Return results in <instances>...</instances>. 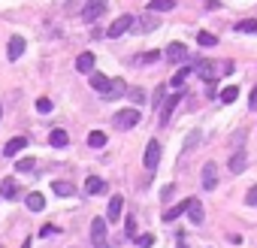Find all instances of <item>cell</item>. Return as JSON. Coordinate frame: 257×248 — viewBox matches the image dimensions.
<instances>
[{
	"instance_id": "1",
	"label": "cell",
	"mask_w": 257,
	"mask_h": 248,
	"mask_svg": "<svg viewBox=\"0 0 257 248\" xmlns=\"http://www.w3.org/2000/svg\"><path fill=\"white\" fill-rule=\"evenodd\" d=\"M140 109H133V106H130V109H121V112H115L112 115V124H115V127L118 130H130V127H136V124H140Z\"/></svg>"
},
{
	"instance_id": "2",
	"label": "cell",
	"mask_w": 257,
	"mask_h": 248,
	"mask_svg": "<svg viewBox=\"0 0 257 248\" xmlns=\"http://www.w3.org/2000/svg\"><path fill=\"white\" fill-rule=\"evenodd\" d=\"M106 218H94L91 221V242L94 248H109V239H106Z\"/></svg>"
},
{
	"instance_id": "3",
	"label": "cell",
	"mask_w": 257,
	"mask_h": 248,
	"mask_svg": "<svg viewBox=\"0 0 257 248\" xmlns=\"http://www.w3.org/2000/svg\"><path fill=\"white\" fill-rule=\"evenodd\" d=\"M142 164H145V170H148V173H154V170H158V164H161V143H158V139H151V143L145 146Z\"/></svg>"
},
{
	"instance_id": "4",
	"label": "cell",
	"mask_w": 257,
	"mask_h": 248,
	"mask_svg": "<svg viewBox=\"0 0 257 248\" xmlns=\"http://www.w3.org/2000/svg\"><path fill=\"white\" fill-rule=\"evenodd\" d=\"M200 185H203V191H215L218 188V164L215 161H206L203 175H200Z\"/></svg>"
},
{
	"instance_id": "5",
	"label": "cell",
	"mask_w": 257,
	"mask_h": 248,
	"mask_svg": "<svg viewBox=\"0 0 257 248\" xmlns=\"http://www.w3.org/2000/svg\"><path fill=\"white\" fill-rule=\"evenodd\" d=\"M133 27V15H118V19L109 25V30H106V37H112V40H118V37H124V33Z\"/></svg>"
},
{
	"instance_id": "6",
	"label": "cell",
	"mask_w": 257,
	"mask_h": 248,
	"mask_svg": "<svg viewBox=\"0 0 257 248\" xmlns=\"http://www.w3.org/2000/svg\"><path fill=\"white\" fill-rule=\"evenodd\" d=\"M106 6H109L106 0H88V3H85V9H82V19L91 25V22H97L100 15L106 12Z\"/></svg>"
},
{
	"instance_id": "7",
	"label": "cell",
	"mask_w": 257,
	"mask_h": 248,
	"mask_svg": "<svg viewBox=\"0 0 257 248\" xmlns=\"http://www.w3.org/2000/svg\"><path fill=\"white\" fill-rule=\"evenodd\" d=\"M179 103H182V94H173L169 100L161 103V124H169V118H173V112H176Z\"/></svg>"
},
{
	"instance_id": "8",
	"label": "cell",
	"mask_w": 257,
	"mask_h": 248,
	"mask_svg": "<svg viewBox=\"0 0 257 248\" xmlns=\"http://www.w3.org/2000/svg\"><path fill=\"white\" fill-rule=\"evenodd\" d=\"M22 55H24V37L15 33V37L6 43V58H9V61H19Z\"/></svg>"
},
{
	"instance_id": "9",
	"label": "cell",
	"mask_w": 257,
	"mask_h": 248,
	"mask_svg": "<svg viewBox=\"0 0 257 248\" xmlns=\"http://www.w3.org/2000/svg\"><path fill=\"white\" fill-rule=\"evenodd\" d=\"M164 55H166L169 61H173V64H182V61L187 58V46H185V43H169Z\"/></svg>"
},
{
	"instance_id": "10",
	"label": "cell",
	"mask_w": 257,
	"mask_h": 248,
	"mask_svg": "<svg viewBox=\"0 0 257 248\" xmlns=\"http://www.w3.org/2000/svg\"><path fill=\"white\" fill-rule=\"evenodd\" d=\"M158 25H161V19H158L154 12H151V15H142V19H133V27L140 30V33H151Z\"/></svg>"
},
{
	"instance_id": "11",
	"label": "cell",
	"mask_w": 257,
	"mask_h": 248,
	"mask_svg": "<svg viewBox=\"0 0 257 248\" xmlns=\"http://www.w3.org/2000/svg\"><path fill=\"white\" fill-rule=\"evenodd\" d=\"M194 73H197L203 82H215V64H212V61H197V64H194Z\"/></svg>"
},
{
	"instance_id": "12",
	"label": "cell",
	"mask_w": 257,
	"mask_h": 248,
	"mask_svg": "<svg viewBox=\"0 0 257 248\" xmlns=\"http://www.w3.org/2000/svg\"><path fill=\"white\" fill-rule=\"evenodd\" d=\"M121 209H124V197H118V194H115V197L109 200V209H106V221L115 224L118 218H121Z\"/></svg>"
},
{
	"instance_id": "13",
	"label": "cell",
	"mask_w": 257,
	"mask_h": 248,
	"mask_svg": "<svg viewBox=\"0 0 257 248\" xmlns=\"http://www.w3.org/2000/svg\"><path fill=\"white\" fill-rule=\"evenodd\" d=\"M187 218H191V224H203V218H206L203 203L197 197H191V203H187Z\"/></svg>"
},
{
	"instance_id": "14",
	"label": "cell",
	"mask_w": 257,
	"mask_h": 248,
	"mask_svg": "<svg viewBox=\"0 0 257 248\" xmlns=\"http://www.w3.org/2000/svg\"><path fill=\"white\" fill-rule=\"evenodd\" d=\"M94 64H97V58L91 55V51H82V55L76 58V70H79V73H94Z\"/></svg>"
},
{
	"instance_id": "15",
	"label": "cell",
	"mask_w": 257,
	"mask_h": 248,
	"mask_svg": "<svg viewBox=\"0 0 257 248\" xmlns=\"http://www.w3.org/2000/svg\"><path fill=\"white\" fill-rule=\"evenodd\" d=\"M121 94H127V85L121 79H109V88H106V94H103V97H106V100H118Z\"/></svg>"
},
{
	"instance_id": "16",
	"label": "cell",
	"mask_w": 257,
	"mask_h": 248,
	"mask_svg": "<svg viewBox=\"0 0 257 248\" xmlns=\"http://www.w3.org/2000/svg\"><path fill=\"white\" fill-rule=\"evenodd\" d=\"M245 167H248V154L245 151H233L230 154V173H245Z\"/></svg>"
},
{
	"instance_id": "17",
	"label": "cell",
	"mask_w": 257,
	"mask_h": 248,
	"mask_svg": "<svg viewBox=\"0 0 257 248\" xmlns=\"http://www.w3.org/2000/svg\"><path fill=\"white\" fill-rule=\"evenodd\" d=\"M22 149H27V139H24V136H15V139H9V143L3 146V154L12 157V154H19Z\"/></svg>"
},
{
	"instance_id": "18",
	"label": "cell",
	"mask_w": 257,
	"mask_h": 248,
	"mask_svg": "<svg viewBox=\"0 0 257 248\" xmlns=\"http://www.w3.org/2000/svg\"><path fill=\"white\" fill-rule=\"evenodd\" d=\"M103 191H106V182L97 179V175H91V179L85 182V194H88V197H97V194H103Z\"/></svg>"
},
{
	"instance_id": "19",
	"label": "cell",
	"mask_w": 257,
	"mask_h": 248,
	"mask_svg": "<svg viewBox=\"0 0 257 248\" xmlns=\"http://www.w3.org/2000/svg\"><path fill=\"white\" fill-rule=\"evenodd\" d=\"M187 203H191V197L182 200V203H176L173 209H166V212H164V221H176L179 215H185V212H187Z\"/></svg>"
},
{
	"instance_id": "20",
	"label": "cell",
	"mask_w": 257,
	"mask_h": 248,
	"mask_svg": "<svg viewBox=\"0 0 257 248\" xmlns=\"http://www.w3.org/2000/svg\"><path fill=\"white\" fill-rule=\"evenodd\" d=\"M48 143H51V146H55V149H64L67 143H70V136H67V130H61V127H55V130H51V133H48Z\"/></svg>"
},
{
	"instance_id": "21",
	"label": "cell",
	"mask_w": 257,
	"mask_h": 248,
	"mask_svg": "<svg viewBox=\"0 0 257 248\" xmlns=\"http://www.w3.org/2000/svg\"><path fill=\"white\" fill-rule=\"evenodd\" d=\"M51 191H55L58 197H70V194H76L73 182H61V179H55V182H51Z\"/></svg>"
},
{
	"instance_id": "22",
	"label": "cell",
	"mask_w": 257,
	"mask_h": 248,
	"mask_svg": "<svg viewBox=\"0 0 257 248\" xmlns=\"http://www.w3.org/2000/svg\"><path fill=\"white\" fill-rule=\"evenodd\" d=\"M27 209H30V212H43V209H46V197H43L40 191L27 194Z\"/></svg>"
},
{
	"instance_id": "23",
	"label": "cell",
	"mask_w": 257,
	"mask_h": 248,
	"mask_svg": "<svg viewBox=\"0 0 257 248\" xmlns=\"http://www.w3.org/2000/svg\"><path fill=\"white\" fill-rule=\"evenodd\" d=\"M191 73H194V64H191V67H182L179 73H176L173 79H169V85H173V88H182V85L187 82V76H191Z\"/></svg>"
},
{
	"instance_id": "24",
	"label": "cell",
	"mask_w": 257,
	"mask_h": 248,
	"mask_svg": "<svg viewBox=\"0 0 257 248\" xmlns=\"http://www.w3.org/2000/svg\"><path fill=\"white\" fill-rule=\"evenodd\" d=\"M197 43H200L203 49H215V46H218V37H215V33H209V30H200V33H197Z\"/></svg>"
},
{
	"instance_id": "25",
	"label": "cell",
	"mask_w": 257,
	"mask_h": 248,
	"mask_svg": "<svg viewBox=\"0 0 257 248\" xmlns=\"http://www.w3.org/2000/svg\"><path fill=\"white\" fill-rule=\"evenodd\" d=\"M91 88L100 94H106V88H109V79L103 76V73H91Z\"/></svg>"
},
{
	"instance_id": "26",
	"label": "cell",
	"mask_w": 257,
	"mask_h": 248,
	"mask_svg": "<svg viewBox=\"0 0 257 248\" xmlns=\"http://www.w3.org/2000/svg\"><path fill=\"white\" fill-rule=\"evenodd\" d=\"M176 6V0H151V3H148V9L154 12V15H158V12H166V9H173Z\"/></svg>"
},
{
	"instance_id": "27",
	"label": "cell",
	"mask_w": 257,
	"mask_h": 248,
	"mask_svg": "<svg viewBox=\"0 0 257 248\" xmlns=\"http://www.w3.org/2000/svg\"><path fill=\"white\" fill-rule=\"evenodd\" d=\"M15 194H19V188H15V182H12V179H6L3 185H0V197H3V200H12Z\"/></svg>"
},
{
	"instance_id": "28",
	"label": "cell",
	"mask_w": 257,
	"mask_h": 248,
	"mask_svg": "<svg viewBox=\"0 0 257 248\" xmlns=\"http://www.w3.org/2000/svg\"><path fill=\"white\" fill-rule=\"evenodd\" d=\"M88 146H91V149H103V146H106V133H103V130H94V133L88 136Z\"/></svg>"
},
{
	"instance_id": "29",
	"label": "cell",
	"mask_w": 257,
	"mask_h": 248,
	"mask_svg": "<svg viewBox=\"0 0 257 248\" xmlns=\"http://www.w3.org/2000/svg\"><path fill=\"white\" fill-rule=\"evenodd\" d=\"M236 97H239V88L236 85H227L224 91H221V103H236Z\"/></svg>"
},
{
	"instance_id": "30",
	"label": "cell",
	"mask_w": 257,
	"mask_h": 248,
	"mask_svg": "<svg viewBox=\"0 0 257 248\" xmlns=\"http://www.w3.org/2000/svg\"><path fill=\"white\" fill-rule=\"evenodd\" d=\"M236 30H239V33H257V22H254V19H245V22L236 25Z\"/></svg>"
},
{
	"instance_id": "31",
	"label": "cell",
	"mask_w": 257,
	"mask_h": 248,
	"mask_svg": "<svg viewBox=\"0 0 257 248\" xmlns=\"http://www.w3.org/2000/svg\"><path fill=\"white\" fill-rule=\"evenodd\" d=\"M33 167H37V161H33V157H22V161L15 164V173H30Z\"/></svg>"
},
{
	"instance_id": "32",
	"label": "cell",
	"mask_w": 257,
	"mask_h": 248,
	"mask_svg": "<svg viewBox=\"0 0 257 248\" xmlns=\"http://www.w3.org/2000/svg\"><path fill=\"white\" fill-rule=\"evenodd\" d=\"M51 109H55V106H51L48 97H40V100H37V112H40V115H48Z\"/></svg>"
},
{
	"instance_id": "33",
	"label": "cell",
	"mask_w": 257,
	"mask_h": 248,
	"mask_svg": "<svg viewBox=\"0 0 257 248\" xmlns=\"http://www.w3.org/2000/svg\"><path fill=\"white\" fill-rule=\"evenodd\" d=\"M127 97H130L136 106H140V103H145V91H142V88H130V91H127Z\"/></svg>"
},
{
	"instance_id": "34",
	"label": "cell",
	"mask_w": 257,
	"mask_h": 248,
	"mask_svg": "<svg viewBox=\"0 0 257 248\" xmlns=\"http://www.w3.org/2000/svg\"><path fill=\"white\" fill-rule=\"evenodd\" d=\"M161 61V51H145V55H140V64H154Z\"/></svg>"
},
{
	"instance_id": "35",
	"label": "cell",
	"mask_w": 257,
	"mask_h": 248,
	"mask_svg": "<svg viewBox=\"0 0 257 248\" xmlns=\"http://www.w3.org/2000/svg\"><path fill=\"white\" fill-rule=\"evenodd\" d=\"M164 94H166V88L161 85L158 91H154V97H151V103H154V109H161V103H164Z\"/></svg>"
},
{
	"instance_id": "36",
	"label": "cell",
	"mask_w": 257,
	"mask_h": 248,
	"mask_svg": "<svg viewBox=\"0 0 257 248\" xmlns=\"http://www.w3.org/2000/svg\"><path fill=\"white\" fill-rule=\"evenodd\" d=\"M136 242H140V248H151L154 245V236L151 233H142V236H136Z\"/></svg>"
},
{
	"instance_id": "37",
	"label": "cell",
	"mask_w": 257,
	"mask_h": 248,
	"mask_svg": "<svg viewBox=\"0 0 257 248\" xmlns=\"http://www.w3.org/2000/svg\"><path fill=\"white\" fill-rule=\"evenodd\" d=\"M245 203H248V206H257V185H251V188H248V194H245Z\"/></svg>"
},
{
	"instance_id": "38",
	"label": "cell",
	"mask_w": 257,
	"mask_h": 248,
	"mask_svg": "<svg viewBox=\"0 0 257 248\" xmlns=\"http://www.w3.org/2000/svg\"><path fill=\"white\" fill-rule=\"evenodd\" d=\"M124 233H127V236H136V221H133V215L127 218V227H124Z\"/></svg>"
},
{
	"instance_id": "39",
	"label": "cell",
	"mask_w": 257,
	"mask_h": 248,
	"mask_svg": "<svg viewBox=\"0 0 257 248\" xmlns=\"http://www.w3.org/2000/svg\"><path fill=\"white\" fill-rule=\"evenodd\" d=\"M51 233H58V227H55V224H46V227L40 230V236H51Z\"/></svg>"
},
{
	"instance_id": "40",
	"label": "cell",
	"mask_w": 257,
	"mask_h": 248,
	"mask_svg": "<svg viewBox=\"0 0 257 248\" xmlns=\"http://www.w3.org/2000/svg\"><path fill=\"white\" fill-rule=\"evenodd\" d=\"M197 139H200V133H191V136H187V143H185V151L191 149V146H197Z\"/></svg>"
},
{
	"instance_id": "41",
	"label": "cell",
	"mask_w": 257,
	"mask_h": 248,
	"mask_svg": "<svg viewBox=\"0 0 257 248\" xmlns=\"http://www.w3.org/2000/svg\"><path fill=\"white\" fill-rule=\"evenodd\" d=\"M248 109H257V88H254L251 97H248Z\"/></svg>"
},
{
	"instance_id": "42",
	"label": "cell",
	"mask_w": 257,
	"mask_h": 248,
	"mask_svg": "<svg viewBox=\"0 0 257 248\" xmlns=\"http://www.w3.org/2000/svg\"><path fill=\"white\" fill-rule=\"evenodd\" d=\"M215 9H221V3L218 0H209V3H206V12H215Z\"/></svg>"
},
{
	"instance_id": "43",
	"label": "cell",
	"mask_w": 257,
	"mask_h": 248,
	"mask_svg": "<svg viewBox=\"0 0 257 248\" xmlns=\"http://www.w3.org/2000/svg\"><path fill=\"white\" fill-rule=\"evenodd\" d=\"M22 248H30V239H24V245H22Z\"/></svg>"
},
{
	"instance_id": "44",
	"label": "cell",
	"mask_w": 257,
	"mask_h": 248,
	"mask_svg": "<svg viewBox=\"0 0 257 248\" xmlns=\"http://www.w3.org/2000/svg\"><path fill=\"white\" fill-rule=\"evenodd\" d=\"M0 115H3V106H0Z\"/></svg>"
}]
</instances>
